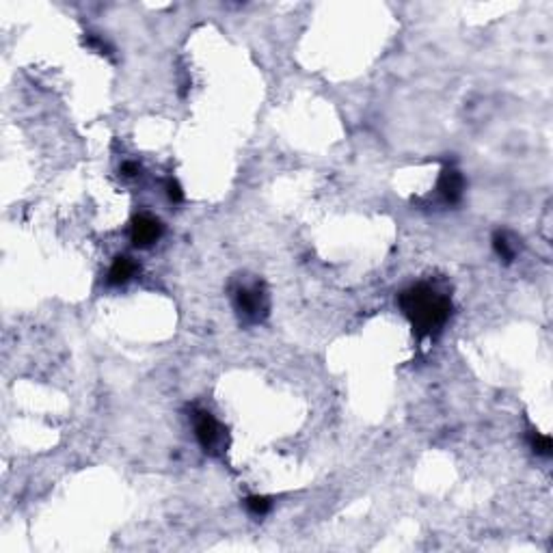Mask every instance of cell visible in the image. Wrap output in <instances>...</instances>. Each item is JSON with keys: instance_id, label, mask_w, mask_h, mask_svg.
<instances>
[{"instance_id": "obj_5", "label": "cell", "mask_w": 553, "mask_h": 553, "mask_svg": "<svg viewBox=\"0 0 553 553\" xmlns=\"http://www.w3.org/2000/svg\"><path fill=\"white\" fill-rule=\"evenodd\" d=\"M160 236H162V223L152 214H139L134 217L132 225H130V240L139 249H148L156 245Z\"/></svg>"}, {"instance_id": "obj_12", "label": "cell", "mask_w": 553, "mask_h": 553, "mask_svg": "<svg viewBox=\"0 0 553 553\" xmlns=\"http://www.w3.org/2000/svg\"><path fill=\"white\" fill-rule=\"evenodd\" d=\"M119 171L125 177H137L141 173V167H139V162H134V160H125L123 165L119 167Z\"/></svg>"}, {"instance_id": "obj_2", "label": "cell", "mask_w": 553, "mask_h": 553, "mask_svg": "<svg viewBox=\"0 0 553 553\" xmlns=\"http://www.w3.org/2000/svg\"><path fill=\"white\" fill-rule=\"evenodd\" d=\"M192 424H194L197 441L205 454H210V456H219V454H223V450L227 448V434H225L223 426L214 419L212 413L197 411L192 415Z\"/></svg>"}, {"instance_id": "obj_8", "label": "cell", "mask_w": 553, "mask_h": 553, "mask_svg": "<svg viewBox=\"0 0 553 553\" xmlns=\"http://www.w3.org/2000/svg\"><path fill=\"white\" fill-rule=\"evenodd\" d=\"M247 508L255 516H264L270 512L272 501H270V497H264V495H251V497H247Z\"/></svg>"}, {"instance_id": "obj_3", "label": "cell", "mask_w": 553, "mask_h": 553, "mask_svg": "<svg viewBox=\"0 0 553 553\" xmlns=\"http://www.w3.org/2000/svg\"><path fill=\"white\" fill-rule=\"evenodd\" d=\"M236 312L247 322H259L268 312V299L259 285H242L234 294Z\"/></svg>"}, {"instance_id": "obj_11", "label": "cell", "mask_w": 553, "mask_h": 553, "mask_svg": "<svg viewBox=\"0 0 553 553\" xmlns=\"http://www.w3.org/2000/svg\"><path fill=\"white\" fill-rule=\"evenodd\" d=\"M165 188H167V197H169L173 203H182V201H184V190H182V186L177 184L175 180H169Z\"/></svg>"}, {"instance_id": "obj_4", "label": "cell", "mask_w": 553, "mask_h": 553, "mask_svg": "<svg viewBox=\"0 0 553 553\" xmlns=\"http://www.w3.org/2000/svg\"><path fill=\"white\" fill-rule=\"evenodd\" d=\"M463 192H465L463 173L454 165H448L436 180V197L445 205H456L463 199Z\"/></svg>"}, {"instance_id": "obj_7", "label": "cell", "mask_w": 553, "mask_h": 553, "mask_svg": "<svg viewBox=\"0 0 553 553\" xmlns=\"http://www.w3.org/2000/svg\"><path fill=\"white\" fill-rule=\"evenodd\" d=\"M493 249H495V253L503 259V262H512L514 255H516L514 242L508 238L506 232H497V234L493 236Z\"/></svg>"}, {"instance_id": "obj_10", "label": "cell", "mask_w": 553, "mask_h": 553, "mask_svg": "<svg viewBox=\"0 0 553 553\" xmlns=\"http://www.w3.org/2000/svg\"><path fill=\"white\" fill-rule=\"evenodd\" d=\"M85 43H87L89 48H95V50H97V52H100V54H108V57L112 54V48H110V46H108V43H106V41H104L102 37H95V35H87V37H85Z\"/></svg>"}, {"instance_id": "obj_1", "label": "cell", "mask_w": 553, "mask_h": 553, "mask_svg": "<svg viewBox=\"0 0 553 553\" xmlns=\"http://www.w3.org/2000/svg\"><path fill=\"white\" fill-rule=\"evenodd\" d=\"M402 314L409 318L417 337H432L452 316V301L428 283H417L398 296Z\"/></svg>"}, {"instance_id": "obj_6", "label": "cell", "mask_w": 553, "mask_h": 553, "mask_svg": "<svg viewBox=\"0 0 553 553\" xmlns=\"http://www.w3.org/2000/svg\"><path fill=\"white\" fill-rule=\"evenodd\" d=\"M137 272H139V264L134 262V259L128 257V255H119V257H115V262L110 264L108 283L110 285H123L132 279Z\"/></svg>"}, {"instance_id": "obj_9", "label": "cell", "mask_w": 553, "mask_h": 553, "mask_svg": "<svg viewBox=\"0 0 553 553\" xmlns=\"http://www.w3.org/2000/svg\"><path fill=\"white\" fill-rule=\"evenodd\" d=\"M532 450L539 454V456H551V439L547 434H532Z\"/></svg>"}]
</instances>
